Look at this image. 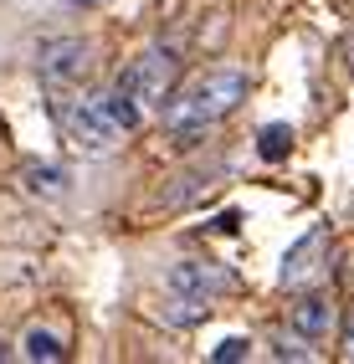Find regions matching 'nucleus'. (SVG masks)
Here are the masks:
<instances>
[{
	"label": "nucleus",
	"mask_w": 354,
	"mask_h": 364,
	"mask_svg": "<svg viewBox=\"0 0 354 364\" xmlns=\"http://www.w3.org/2000/svg\"><path fill=\"white\" fill-rule=\"evenodd\" d=\"M242 103H247V72L216 67V72H205V77H195L185 92H175L159 118H164V129L175 139H195L205 129H216L221 118H231Z\"/></svg>",
	"instance_id": "nucleus-1"
},
{
	"label": "nucleus",
	"mask_w": 354,
	"mask_h": 364,
	"mask_svg": "<svg viewBox=\"0 0 354 364\" xmlns=\"http://www.w3.org/2000/svg\"><path fill=\"white\" fill-rule=\"evenodd\" d=\"M57 124H62V134L73 139L82 154H108L113 139H118V124L103 113L98 98H62L57 103Z\"/></svg>",
	"instance_id": "nucleus-2"
},
{
	"label": "nucleus",
	"mask_w": 354,
	"mask_h": 364,
	"mask_svg": "<svg viewBox=\"0 0 354 364\" xmlns=\"http://www.w3.org/2000/svg\"><path fill=\"white\" fill-rule=\"evenodd\" d=\"M236 287V277L226 272L221 262H200V257H180L170 272H164V293H185V298H200V303H216Z\"/></svg>",
	"instance_id": "nucleus-3"
},
{
	"label": "nucleus",
	"mask_w": 354,
	"mask_h": 364,
	"mask_svg": "<svg viewBox=\"0 0 354 364\" xmlns=\"http://www.w3.org/2000/svg\"><path fill=\"white\" fill-rule=\"evenodd\" d=\"M92 57V46L87 41H77V36H52V41H41L36 46V72H41V82L46 87H73V82H82V72L92 67L87 62Z\"/></svg>",
	"instance_id": "nucleus-4"
},
{
	"label": "nucleus",
	"mask_w": 354,
	"mask_h": 364,
	"mask_svg": "<svg viewBox=\"0 0 354 364\" xmlns=\"http://www.w3.org/2000/svg\"><path fill=\"white\" fill-rule=\"evenodd\" d=\"M129 77H134V87H139V98H144V108H149V113H164V108H170V98H175L180 62H175V52H164V46H149V52L129 67Z\"/></svg>",
	"instance_id": "nucleus-5"
},
{
	"label": "nucleus",
	"mask_w": 354,
	"mask_h": 364,
	"mask_svg": "<svg viewBox=\"0 0 354 364\" xmlns=\"http://www.w3.org/2000/svg\"><path fill=\"white\" fill-rule=\"evenodd\" d=\"M98 103H103V113L118 124V134H134V129L149 118V108H144V98H139V87H134L129 72H118V77L98 92Z\"/></svg>",
	"instance_id": "nucleus-6"
},
{
	"label": "nucleus",
	"mask_w": 354,
	"mask_h": 364,
	"mask_svg": "<svg viewBox=\"0 0 354 364\" xmlns=\"http://www.w3.org/2000/svg\"><path fill=\"white\" fill-rule=\"evenodd\" d=\"M323 241H328V231L323 226H313L309 236H303L298 241V247L288 252V257H282V287H303V282H309L313 272H318V252H323Z\"/></svg>",
	"instance_id": "nucleus-7"
},
{
	"label": "nucleus",
	"mask_w": 354,
	"mask_h": 364,
	"mask_svg": "<svg viewBox=\"0 0 354 364\" xmlns=\"http://www.w3.org/2000/svg\"><path fill=\"white\" fill-rule=\"evenodd\" d=\"M288 323H293L298 333H309V338H323L328 328H334V303L318 298V293H309V298H298V303H293Z\"/></svg>",
	"instance_id": "nucleus-8"
},
{
	"label": "nucleus",
	"mask_w": 354,
	"mask_h": 364,
	"mask_svg": "<svg viewBox=\"0 0 354 364\" xmlns=\"http://www.w3.org/2000/svg\"><path fill=\"white\" fill-rule=\"evenodd\" d=\"M210 313V303H200V298H185V293H170L159 303V318L164 323H175V328H191V323H200Z\"/></svg>",
	"instance_id": "nucleus-9"
},
{
	"label": "nucleus",
	"mask_w": 354,
	"mask_h": 364,
	"mask_svg": "<svg viewBox=\"0 0 354 364\" xmlns=\"http://www.w3.org/2000/svg\"><path fill=\"white\" fill-rule=\"evenodd\" d=\"M67 349H62V338L52 328H31L26 338H21V359H31V364H57Z\"/></svg>",
	"instance_id": "nucleus-10"
},
{
	"label": "nucleus",
	"mask_w": 354,
	"mask_h": 364,
	"mask_svg": "<svg viewBox=\"0 0 354 364\" xmlns=\"http://www.w3.org/2000/svg\"><path fill=\"white\" fill-rule=\"evenodd\" d=\"M21 180H26L31 196H46V200H57L62 185H67V175H62L57 164H26V175H21Z\"/></svg>",
	"instance_id": "nucleus-11"
},
{
	"label": "nucleus",
	"mask_w": 354,
	"mask_h": 364,
	"mask_svg": "<svg viewBox=\"0 0 354 364\" xmlns=\"http://www.w3.org/2000/svg\"><path fill=\"white\" fill-rule=\"evenodd\" d=\"M257 144H262V159H272V164H277L282 154L293 149V129H288V124H267L262 134H257Z\"/></svg>",
	"instance_id": "nucleus-12"
},
{
	"label": "nucleus",
	"mask_w": 354,
	"mask_h": 364,
	"mask_svg": "<svg viewBox=\"0 0 354 364\" xmlns=\"http://www.w3.org/2000/svg\"><path fill=\"white\" fill-rule=\"evenodd\" d=\"M309 344H313V338L293 328V333H277V338H272V354H277V359H313Z\"/></svg>",
	"instance_id": "nucleus-13"
},
{
	"label": "nucleus",
	"mask_w": 354,
	"mask_h": 364,
	"mask_svg": "<svg viewBox=\"0 0 354 364\" xmlns=\"http://www.w3.org/2000/svg\"><path fill=\"white\" fill-rule=\"evenodd\" d=\"M247 338H221V349L216 354H210V359H216V364H236V359H247Z\"/></svg>",
	"instance_id": "nucleus-14"
},
{
	"label": "nucleus",
	"mask_w": 354,
	"mask_h": 364,
	"mask_svg": "<svg viewBox=\"0 0 354 364\" xmlns=\"http://www.w3.org/2000/svg\"><path fill=\"white\" fill-rule=\"evenodd\" d=\"M344 359H354V313L344 318Z\"/></svg>",
	"instance_id": "nucleus-15"
},
{
	"label": "nucleus",
	"mask_w": 354,
	"mask_h": 364,
	"mask_svg": "<svg viewBox=\"0 0 354 364\" xmlns=\"http://www.w3.org/2000/svg\"><path fill=\"white\" fill-rule=\"evenodd\" d=\"M349 67H354V36H349Z\"/></svg>",
	"instance_id": "nucleus-16"
},
{
	"label": "nucleus",
	"mask_w": 354,
	"mask_h": 364,
	"mask_svg": "<svg viewBox=\"0 0 354 364\" xmlns=\"http://www.w3.org/2000/svg\"><path fill=\"white\" fill-rule=\"evenodd\" d=\"M6 354H11V349H6V344H0V359H6Z\"/></svg>",
	"instance_id": "nucleus-17"
},
{
	"label": "nucleus",
	"mask_w": 354,
	"mask_h": 364,
	"mask_svg": "<svg viewBox=\"0 0 354 364\" xmlns=\"http://www.w3.org/2000/svg\"><path fill=\"white\" fill-rule=\"evenodd\" d=\"M82 6H87V0H82Z\"/></svg>",
	"instance_id": "nucleus-18"
}]
</instances>
